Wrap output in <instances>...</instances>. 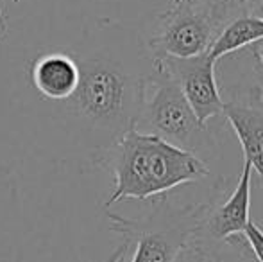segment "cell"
<instances>
[{
  "instance_id": "obj_1",
  "label": "cell",
  "mask_w": 263,
  "mask_h": 262,
  "mask_svg": "<svg viewBox=\"0 0 263 262\" xmlns=\"http://www.w3.org/2000/svg\"><path fill=\"white\" fill-rule=\"evenodd\" d=\"M72 56L79 65V83L65 101V115L91 158L101 162L135 128L156 61L136 29L111 18H99Z\"/></svg>"
},
{
  "instance_id": "obj_2",
  "label": "cell",
  "mask_w": 263,
  "mask_h": 262,
  "mask_svg": "<svg viewBox=\"0 0 263 262\" xmlns=\"http://www.w3.org/2000/svg\"><path fill=\"white\" fill-rule=\"evenodd\" d=\"M113 174L104 208L124 199L149 201L188 183L210 178V165L186 149L154 135L129 130L101 158Z\"/></svg>"
},
{
  "instance_id": "obj_3",
  "label": "cell",
  "mask_w": 263,
  "mask_h": 262,
  "mask_svg": "<svg viewBox=\"0 0 263 262\" xmlns=\"http://www.w3.org/2000/svg\"><path fill=\"white\" fill-rule=\"evenodd\" d=\"M218 193L202 201H183L170 193L163 194L153 198L149 208L138 217L106 208L109 228L120 235V244L106 262H181L194 248L199 228Z\"/></svg>"
},
{
  "instance_id": "obj_4",
  "label": "cell",
  "mask_w": 263,
  "mask_h": 262,
  "mask_svg": "<svg viewBox=\"0 0 263 262\" xmlns=\"http://www.w3.org/2000/svg\"><path fill=\"white\" fill-rule=\"evenodd\" d=\"M238 11V0H168L145 38L147 49L154 60L202 54Z\"/></svg>"
},
{
  "instance_id": "obj_5",
  "label": "cell",
  "mask_w": 263,
  "mask_h": 262,
  "mask_svg": "<svg viewBox=\"0 0 263 262\" xmlns=\"http://www.w3.org/2000/svg\"><path fill=\"white\" fill-rule=\"evenodd\" d=\"M135 130L159 136L181 149L195 153L202 160L204 154H211L218 146L215 131L199 123L176 81L158 61L147 83Z\"/></svg>"
},
{
  "instance_id": "obj_6",
  "label": "cell",
  "mask_w": 263,
  "mask_h": 262,
  "mask_svg": "<svg viewBox=\"0 0 263 262\" xmlns=\"http://www.w3.org/2000/svg\"><path fill=\"white\" fill-rule=\"evenodd\" d=\"M156 61L176 81L202 126H208L213 117L222 115L226 101L222 99L217 76H215L217 63L211 60L208 53L190 58L168 56Z\"/></svg>"
},
{
  "instance_id": "obj_7",
  "label": "cell",
  "mask_w": 263,
  "mask_h": 262,
  "mask_svg": "<svg viewBox=\"0 0 263 262\" xmlns=\"http://www.w3.org/2000/svg\"><path fill=\"white\" fill-rule=\"evenodd\" d=\"M222 115L242 146L243 162L251 165L263 187V88L254 84L247 92L226 101Z\"/></svg>"
},
{
  "instance_id": "obj_8",
  "label": "cell",
  "mask_w": 263,
  "mask_h": 262,
  "mask_svg": "<svg viewBox=\"0 0 263 262\" xmlns=\"http://www.w3.org/2000/svg\"><path fill=\"white\" fill-rule=\"evenodd\" d=\"M251 180H253V169L249 164L243 162L242 172L233 193L222 203H213L206 212L204 221L195 242H226L233 237L242 235L246 226L251 223Z\"/></svg>"
},
{
  "instance_id": "obj_9",
  "label": "cell",
  "mask_w": 263,
  "mask_h": 262,
  "mask_svg": "<svg viewBox=\"0 0 263 262\" xmlns=\"http://www.w3.org/2000/svg\"><path fill=\"white\" fill-rule=\"evenodd\" d=\"M31 83L43 99L65 102L79 83V65L72 54H42L31 66Z\"/></svg>"
},
{
  "instance_id": "obj_10",
  "label": "cell",
  "mask_w": 263,
  "mask_h": 262,
  "mask_svg": "<svg viewBox=\"0 0 263 262\" xmlns=\"http://www.w3.org/2000/svg\"><path fill=\"white\" fill-rule=\"evenodd\" d=\"M263 40V20L256 16H251L242 11L233 14L228 20V24L220 29L217 38L210 45L206 53L210 58L218 63L222 58L229 56L238 50L249 49L251 45Z\"/></svg>"
},
{
  "instance_id": "obj_11",
  "label": "cell",
  "mask_w": 263,
  "mask_h": 262,
  "mask_svg": "<svg viewBox=\"0 0 263 262\" xmlns=\"http://www.w3.org/2000/svg\"><path fill=\"white\" fill-rule=\"evenodd\" d=\"M190 253L201 262H254L246 242L242 241V235L217 244L194 242Z\"/></svg>"
},
{
  "instance_id": "obj_12",
  "label": "cell",
  "mask_w": 263,
  "mask_h": 262,
  "mask_svg": "<svg viewBox=\"0 0 263 262\" xmlns=\"http://www.w3.org/2000/svg\"><path fill=\"white\" fill-rule=\"evenodd\" d=\"M242 241L246 242L251 257L254 262H263V228L251 221L242 232Z\"/></svg>"
},
{
  "instance_id": "obj_13",
  "label": "cell",
  "mask_w": 263,
  "mask_h": 262,
  "mask_svg": "<svg viewBox=\"0 0 263 262\" xmlns=\"http://www.w3.org/2000/svg\"><path fill=\"white\" fill-rule=\"evenodd\" d=\"M4 199H7V196H4L2 193V183H0V262H9V255L6 253V248H9V244H7V223L6 219H4V214L7 212L6 206L2 205Z\"/></svg>"
},
{
  "instance_id": "obj_14",
  "label": "cell",
  "mask_w": 263,
  "mask_h": 262,
  "mask_svg": "<svg viewBox=\"0 0 263 262\" xmlns=\"http://www.w3.org/2000/svg\"><path fill=\"white\" fill-rule=\"evenodd\" d=\"M238 9L263 20V0H238Z\"/></svg>"
},
{
  "instance_id": "obj_15",
  "label": "cell",
  "mask_w": 263,
  "mask_h": 262,
  "mask_svg": "<svg viewBox=\"0 0 263 262\" xmlns=\"http://www.w3.org/2000/svg\"><path fill=\"white\" fill-rule=\"evenodd\" d=\"M251 53V56H253L254 60V65H256V70L258 74H260V84L263 86V40L258 43H254V45H251L249 49H247Z\"/></svg>"
},
{
  "instance_id": "obj_16",
  "label": "cell",
  "mask_w": 263,
  "mask_h": 262,
  "mask_svg": "<svg viewBox=\"0 0 263 262\" xmlns=\"http://www.w3.org/2000/svg\"><path fill=\"white\" fill-rule=\"evenodd\" d=\"M7 31H9V27H7V11L2 0H0V43L7 38Z\"/></svg>"
},
{
  "instance_id": "obj_17",
  "label": "cell",
  "mask_w": 263,
  "mask_h": 262,
  "mask_svg": "<svg viewBox=\"0 0 263 262\" xmlns=\"http://www.w3.org/2000/svg\"><path fill=\"white\" fill-rule=\"evenodd\" d=\"M11 2H16L18 4V2H22V0H11Z\"/></svg>"
}]
</instances>
